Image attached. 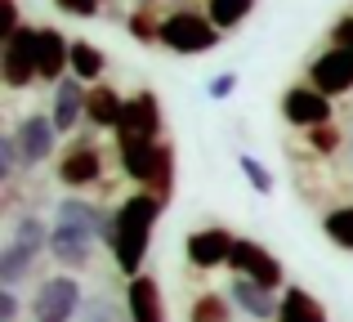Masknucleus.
Wrapping results in <instances>:
<instances>
[{"instance_id": "b1692460", "label": "nucleus", "mask_w": 353, "mask_h": 322, "mask_svg": "<svg viewBox=\"0 0 353 322\" xmlns=\"http://www.w3.org/2000/svg\"><path fill=\"white\" fill-rule=\"evenodd\" d=\"M250 9H255V0H206V18L219 27V32H228V27L246 23Z\"/></svg>"}, {"instance_id": "c756f323", "label": "nucleus", "mask_w": 353, "mask_h": 322, "mask_svg": "<svg viewBox=\"0 0 353 322\" xmlns=\"http://www.w3.org/2000/svg\"><path fill=\"white\" fill-rule=\"evenodd\" d=\"M331 45L353 54V14H345V18H336V23H331Z\"/></svg>"}, {"instance_id": "f03ea898", "label": "nucleus", "mask_w": 353, "mask_h": 322, "mask_svg": "<svg viewBox=\"0 0 353 322\" xmlns=\"http://www.w3.org/2000/svg\"><path fill=\"white\" fill-rule=\"evenodd\" d=\"M81 314H85V287L77 282V273L41 278L32 296V322H77Z\"/></svg>"}, {"instance_id": "6ab92c4d", "label": "nucleus", "mask_w": 353, "mask_h": 322, "mask_svg": "<svg viewBox=\"0 0 353 322\" xmlns=\"http://www.w3.org/2000/svg\"><path fill=\"white\" fill-rule=\"evenodd\" d=\"M277 322H331V314H327V305H322L313 291L286 287L282 305H277Z\"/></svg>"}, {"instance_id": "1a4fd4ad", "label": "nucleus", "mask_w": 353, "mask_h": 322, "mask_svg": "<svg viewBox=\"0 0 353 322\" xmlns=\"http://www.w3.org/2000/svg\"><path fill=\"white\" fill-rule=\"evenodd\" d=\"M233 246H237V237L228 233V228L210 224V228L188 233V242H183V260H188L192 269L210 273V269H224V264L233 260Z\"/></svg>"}, {"instance_id": "2f4dec72", "label": "nucleus", "mask_w": 353, "mask_h": 322, "mask_svg": "<svg viewBox=\"0 0 353 322\" xmlns=\"http://www.w3.org/2000/svg\"><path fill=\"white\" fill-rule=\"evenodd\" d=\"M233 90H237V72H219V77L206 85V94H210V99H228Z\"/></svg>"}, {"instance_id": "a878e982", "label": "nucleus", "mask_w": 353, "mask_h": 322, "mask_svg": "<svg viewBox=\"0 0 353 322\" xmlns=\"http://www.w3.org/2000/svg\"><path fill=\"white\" fill-rule=\"evenodd\" d=\"M237 165H241V174H246V183H250V188L259 192V197H268V192L277 188V183H273V170H268V165L259 161V157H250V152H241V157H237Z\"/></svg>"}, {"instance_id": "dca6fc26", "label": "nucleus", "mask_w": 353, "mask_h": 322, "mask_svg": "<svg viewBox=\"0 0 353 322\" xmlns=\"http://www.w3.org/2000/svg\"><path fill=\"white\" fill-rule=\"evenodd\" d=\"M125 309L130 322H165V300L152 273H139V278L125 282Z\"/></svg>"}, {"instance_id": "c85d7f7f", "label": "nucleus", "mask_w": 353, "mask_h": 322, "mask_svg": "<svg viewBox=\"0 0 353 322\" xmlns=\"http://www.w3.org/2000/svg\"><path fill=\"white\" fill-rule=\"evenodd\" d=\"M18 165H23V152H18L14 130H9V134H0V174H5V179H14Z\"/></svg>"}, {"instance_id": "393cba45", "label": "nucleus", "mask_w": 353, "mask_h": 322, "mask_svg": "<svg viewBox=\"0 0 353 322\" xmlns=\"http://www.w3.org/2000/svg\"><path fill=\"white\" fill-rule=\"evenodd\" d=\"M81 322H130V309L121 305V300H112L108 291H99V296L85 300V314H81Z\"/></svg>"}, {"instance_id": "f3484780", "label": "nucleus", "mask_w": 353, "mask_h": 322, "mask_svg": "<svg viewBox=\"0 0 353 322\" xmlns=\"http://www.w3.org/2000/svg\"><path fill=\"white\" fill-rule=\"evenodd\" d=\"M228 300H233L246 318H255V322H277V305H282L277 291H264V287H255V282H246V278H233Z\"/></svg>"}, {"instance_id": "cd10ccee", "label": "nucleus", "mask_w": 353, "mask_h": 322, "mask_svg": "<svg viewBox=\"0 0 353 322\" xmlns=\"http://www.w3.org/2000/svg\"><path fill=\"white\" fill-rule=\"evenodd\" d=\"M304 143H309V152H313V157H331V152H336L345 139H340V130H336V125H318V130H309V139H304Z\"/></svg>"}, {"instance_id": "9b49d317", "label": "nucleus", "mask_w": 353, "mask_h": 322, "mask_svg": "<svg viewBox=\"0 0 353 322\" xmlns=\"http://www.w3.org/2000/svg\"><path fill=\"white\" fill-rule=\"evenodd\" d=\"M14 139H18V152H23V165H41L59 148V125H54V117L27 112L23 121L14 125Z\"/></svg>"}, {"instance_id": "4be33fe9", "label": "nucleus", "mask_w": 353, "mask_h": 322, "mask_svg": "<svg viewBox=\"0 0 353 322\" xmlns=\"http://www.w3.org/2000/svg\"><path fill=\"white\" fill-rule=\"evenodd\" d=\"M188 322H233V300L215 296V291H201L188 309Z\"/></svg>"}, {"instance_id": "9d476101", "label": "nucleus", "mask_w": 353, "mask_h": 322, "mask_svg": "<svg viewBox=\"0 0 353 322\" xmlns=\"http://www.w3.org/2000/svg\"><path fill=\"white\" fill-rule=\"evenodd\" d=\"M94 242H99V237H90L85 228L54 224V233H50V260L59 264L63 273H81V269L94 264Z\"/></svg>"}, {"instance_id": "473e14b6", "label": "nucleus", "mask_w": 353, "mask_h": 322, "mask_svg": "<svg viewBox=\"0 0 353 322\" xmlns=\"http://www.w3.org/2000/svg\"><path fill=\"white\" fill-rule=\"evenodd\" d=\"M0 9H5V27H0V36H14V32H23V18H18V0H0Z\"/></svg>"}, {"instance_id": "bb28decb", "label": "nucleus", "mask_w": 353, "mask_h": 322, "mask_svg": "<svg viewBox=\"0 0 353 322\" xmlns=\"http://www.w3.org/2000/svg\"><path fill=\"white\" fill-rule=\"evenodd\" d=\"M130 36H134L139 45H161V23H157L148 9H139V14H130Z\"/></svg>"}, {"instance_id": "f257e3e1", "label": "nucleus", "mask_w": 353, "mask_h": 322, "mask_svg": "<svg viewBox=\"0 0 353 322\" xmlns=\"http://www.w3.org/2000/svg\"><path fill=\"white\" fill-rule=\"evenodd\" d=\"M161 210H165V201L152 197V192H143V188L130 192L112 210V260L125 278H139V273H143V260H148V246H152Z\"/></svg>"}, {"instance_id": "c9c22d12", "label": "nucleus", "mask_w": 353, "mask_h": 322, "mask_svg": "<svg viewBox=\"0 0 353 322\" xmlns=\"http://www.w3.org/2000/svg\"><path fill=\"white\" fill-rule=\"evenodd\" d=\"M349 157H353V139H349Z\"/></svg>"}, {"instance_id": "7c9ffc66", "label": "nucleus", "mask_w": 353, "mask_h": 322, "mask_svg": "<svg viewBox=\"0 0 353 322\" xmlns=\"http://www.w3.org/2000/svg\"><path fill=\"white\" fill-rule=\"evenodd\" d=\"M54 5L63 9V14H72V18H99V0H54Z\"/></svg>"}, {"instance_id": "0eeeda50", "label": "nucleus", "mask_w": 353, "mask_h": 322, "mask_svg": "<svg viewBox=\"0 0 353 322\" xmlns=\"http://www.w3.org/2000/svg\"><path fill=\"white\" fill-rule=\"evenodd\" d=\"M0 77L9 90H27L32 81H41L36 77V27H23L0 45Z\"/></svg>"}, {"instance_id": "423d86ee", "label": "nucleus", "mask_w": 353, "mask_h": 322, "mask_svg": "<svg viewBox=\"0 0 353 322\" xmlns=\"http://www.w3.org/2000/svg\"><path fill=\"white\" fill-rule=\"evenodd\" d=\"M103 179V148L94 139H77L68 143V152L59 157V183L68 192H81V188H94Z\"/></svg>"}, {"instance_id": "f704fd0d", "label": "nucleus", "mask_w": 353, "mask_h": 322, "mask_svg": "<svg viewBox=\"0 0 353 322\" xmlns=\"http://www.w3.org/2000/svg\"><path fill=\"white\" fill-rule=\"evenodd\" d=\"M139 5H157V0H139Z\"/></svg>"}, {"instance_id": "5701e85b", "label": "nucleus", "mask_w": 353, "mask_h": 322, "mask_svg": "<svg viewBox=\"0 0 353 322\" xmlns=\"http://www.w3.org/2000/svg\"><path fill=\"white\" fill-rule=\"evenodd\" d=\"M322 233L340 246V251H353V201L349 206H331L322 215Z\"/></svg>"}, {"instance_id": "ddd939ff", "label": "nucleus", "mask_w": 353, "mask_h": 322, "mask_svg": "<svg viewBox=\"0 0 353 322\" xmlns=\"http://www.w3.org/2000/svg\"><path fill=\"white\" fill-rule=\"evenodd\" d=\"M54 224H72V228H85L90 237H99V242L112 246V215H108L99 201H85V197H63L59 206H54Z\"/></svg>"}, {"instance_id": "f8f14e48", "label": "nucleus", "mask_w": 353, "mask_h": 322, "mask_svg": "<svg viewBox=\"0 0 353 322\" xmlns=\"http://www.w3.org/2000/svg\"><path fill=\"white\" fill-rule=\"evenodd\" d=\"M309 85L313 90H322L327 99H336V94H349L353 90V54L349 50H322L318 59L309 63Z\"/></svg>"}, {"instance_id": "412c9836", "label": "nucleus", "mask_w": 353, "mask_h": 322, "mask_svg": "<svg viewBox=\"0 0 353 322\" xmlns=\"http://www.w3.org/2000/svg\"><path fill=\"white\" fill-rule=\"evenodd\" d=\"M32 273H36V255L18 242H5V251H0V287H18Z\"/></svg>"}, {"instance_id": "7ed1b4c3", "label": "nucleus", "mask_w": 353, "mask_h": 322, "mask_svg": "<svg viewBox=\"0 0 353 322\" xmlns=\"http://www.w3.org/2000/svg\"><path fill=\"white\" fill-rule=\"evenodd\" d=\"M219 27L210 23L206 14H192V9H179V14L161 18V45L170 54H210L219 50Z\"/></svg>"}, {"instance_id": "39448f33", "label": "nucleus", "mask_w": 353, "mask_h": 322, "mask_svg": "<svg viewBox=\"0 0 353 322\" xmlns=\"http://www.w3.org/2000/svg\"><path fill=\"white\" fill-rule=\"evenodd\" d=\"M139 139V143H157L161 139V99L157 90H139L125 99V117L117 125V143Z\"/></svg>"}, {"instance_id": "aec40b11", "label": "nucleus", "mask_w": 353, "mask_h": 322, "mask_svg": "<svg viewBox=\"0 0 353 322\" xmlns=\"http://www.w3.org/2000/svg\"><path fill=\"white\" fill-rule=\"evenodd\" d=\"M108 72V54L90 41H72V77L85 81V85H99Z\"/></svg>"}, {"instance_id": "a211bd4d", "label": "nucleus", "mask_w": 353, "mask_h": 322, "mask_svg": "<svg viewBox=\"0 0 353 322\" xmlns=\"http://www.w3.org/2000/svg\"><path fill=\"white\" fill-rule=\"evenodd\" d=\"M121 117H125V99L117 94L112 85H90V108H85V121L94 125V130H112L117 134V125H121Z\"/></svg>"}, {"instance_id": "2eb2a0df", "label": "nucleus", "mask_w": 353, "mask_h": 322, "mask_svg": "<svg viewBox=\"0 0 353 322\" xmlns=\"http://www.w3.org/2000/svg\"><path fill=\"white\" fill-rule=\"evenodd\" d=\"M85 108H90V85L85 81H77L68 72V77L54 85V125H59V134H72L81 121H85Z\"/></svg>"}, {"instance_id": "6e6552de", "label": "nucleus", "mask_w": 353, "mask_h": 322, "mask_svg": "<svg viewBox=\"0 0 353 322\" xmlns=\"http://www.w3.org/2000/svg\"><path fill=\"white\" fill-rule=\"evenodd\" d=\"M331 99L322 94V90H313L309 81L304 85H291L282 94V117H286V125H300L304 134L309 130H318V125H331Z\"/></svg>"}, {"instance_id": "72a5a7b5", "label": "nucleus", "mask_w": 353, "mask_h": 322, "mask_svg": "<svg viewBox=\"0 0 353 322\" xmlns=\"http://www.w3.org/2000/svg\"><path fill=\"white\" fill-rule=\"evenodd\" d=\"M0 322H18V296H14V287H0Z\"/></svg>"}, {"instance_id": "4468645a", "label": "nucleus", "mask_w": 353, "mask_h": 322, "mask_svg": "<svg viewBox=\"0 0 353 322\" xmlns=\"http://www.w3.org/2000/svg\"><path fill=\"white\" fill-rule=\"evenodd\" d=\"M72 72V45L59 27H36V77L59 85Z\"/></svg>"}, {"instance_id": "20e7f679", "label": "nucleus", "mask_w": 353, "mask_h": 322, "mask_svg": "<svg viewBox=\"0 0 353 322\" xmlns=\"http://www.w3.org/2000/svg\"><path fill=\"white\" fill-rule=\"evenodd\" d=\"M228 269H233L237 278H246V282H255V287H264V291H277V287L286 282L282 260H277V255L268 251L264 242H255V237H237Z\"/></svg>"}]
</instances>
